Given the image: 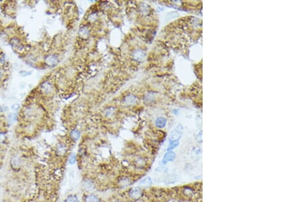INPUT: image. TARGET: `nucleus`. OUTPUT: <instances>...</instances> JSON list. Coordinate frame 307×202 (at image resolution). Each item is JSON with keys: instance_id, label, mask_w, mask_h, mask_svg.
Returning a JSON list of instances; mask_svg holds the SVG:
<instances>
[{"instance_id": "obj_1", "label": "nucleus", "mask_w": 307, "mask_h": 202, "mask_svg": "<svg viewBox=\"0 0 307 202\" xmlns=\"http://www.w3.org/2000/svg\"><path fill=\"white\" fill-rule=\"evenodd\" d=\"M183 127L182 125H178L171 133L170 141H178L183 134Z\"/></svg>"}, {"instance_id": "obj_2", "label": "nucleus", "mask_w": 307, "mask_h": 202, "mask_svg": "<svg viewBox=\"0 0 307 202\" xmlns=\"http://www.w3.org/2000/svg\"><path fill=\"white\" fill-rule=\"evenodd\" d=\"M59 58L55 54H49L44 59V62L48 66L54 67L56 66L59 63Z\"/></svg>"}, {"instance_id": "obj_3", "label": "nucleus", "mask_w": 307, "mask_h": 202, "mask_svg": "<svg viewBox=\"0 0 307 202\" xmlns=\"http://www.w3.org/2000/svg\"><path fill=\"white\" fill-rule=\"evenodd\" d=\"M137 97H136L135 95L128 94L124 97V100H123V103L126 106H131L135 105V104L137 103Z\"/></svg>"}, {"instance_id": "obj_4", "label": "nucleus", "mask_w": 307, "mask_h": 202, "mask_svg": "<svg viewBox=\"0 0 307 202\" xmlns=\"http://www.w3.org/2000/svg\"><path fill=\"white\" fill-rule=\"evenodd\" d=\"M129 195L132 199L137 200L142 196V190L140 187H134L130 190Z\"/></svg>"}, {"instance_id": "obj_5", "label": "nucleus", "mask_w": 307, "mask_h": 202, "mask_svg": "<svg viewBox=\"0 0 307 202\" xmlns=\"http://www.w3.org/2000/svg\"><path fill=\"white\" fill-rule=\"evenodd\" d=\"M40 89L42 91V92L44 94H49L51 93L52 91L53 90V85L51 83L49 82H44L42 83V85L40 86Z\"/></svg>"}, {"instance_id": "obj_6", "label": "nucleus", "mask_w": 307, "mask_h": 202, "mask_svg": "<svg viewBox=\"0 0 307 202\" xmlns=\"http://www.w3.org/2000/svg\"><path fill=\"white\" fill-rule=\"evenodd\" d=\"M145 57V53L142 50H136L133 53V58L134 60L137 61H142Z\"/></svg>"}, {"instance_id": "obj_7", "label": "nucleus", "mask_w": 307, "mask_h": 202, "mask_svg": "<svg viewBox=\"0 0 307 202\" xmlns=\"http://www.w3.org/2000/svg\"><path fill=\"white\" fill-rule=\"evenodd\" d=\"M175 158H176V154H175V153L172 151L167 152L165 155V156H164L163 163V164H166V163L168 162L173 161L175 159Z\"/></svg>"}, {"instance_id": "obj_8", "label": "nucleus", "mask_w": 307, "mask_h": 202, "mask_svg": "<svg viewBox=\"0 0 307 202\" xmlns=\"http://www.w3.org/2000/svg\"><path fill=\"white\" fill-rule=\"evenodd\" d=\"M66 151H67L66 146L65 144H62V143H60V144H59L56 147L57 155H58L60 156H62L63 155H65L66 153Z\"/></svg>"}, {"instance_id": "obj_9", "label": "nucleus", "mask_w": 307, "mask_h": 202, "mask_svg": "<svg viewBox=\"0 0 307 202\" xmlns=\"http://www.w3.org/2000/svg\"><path fill=\"white\" fill-rule=\"evenodd\" d=\"M79 35L83 39H87L90 35V31L87 27H82L79 30Z\"/></svg>"}, {"instance_id": "obj_10", "label": "nucleus", "mask_w": 307, "mask_h": 202, "mask_svg": "<svg viewBox=\"0 0 307 202\" xmlns=\"http://www.w3.org/2000/svg\"><path fill=\"white\" fill-rule=\"evenodd\" d=\"M152 185V179L149 177H145L139 182V186L143 187H149Z\"/></svg>"}, {"instance_id": "obj_11", "label": "nucleus", "mask_w": 307, "mask_h": 202, "mask_svg": "<svg viewBox=\"0 0 307 202\" xmlns=\"http://www.w3.org/2000/svg\"><path fill=\"white\" fill-rule=\"evenodd\" d=\"M166 124H167V120L163 117H158L156 120V125L158 128H163L165 127Z\"/></svg>"}, {"instance_id": "obj_12", "label": "nucleus", "mask_w": 307, "mask_h": 202, "mask_svg": "<svg viewBox=\"0 0 307 202\" xmlns=\"http://www.w3.org/2000/svg\"><path fill=\"white\" fill-rule=\"evenodd\" d=\"M80 136H81L80 131H79L78 129H72V130L71 131V132H70V137H71L72 139L74 140V141L78 140L79 138H80Z\"/></svg>"}, {"instance_id": "obj_13", "label": "nucleus", "mask_w": 307, "mask_h": 202, "mask_svg": "<svg viewBox=\"0 0 307 202\" xmlns=\"http://www.w3.org/2000/svg\"><path fill=\"white\" fill-rule=\"evenodd\" d=\"M85 202H100V199L95 195H89L85 197Z\"/></svg>"}, {"instance_id": "obj_14", "label": "nucleus", "mask_w": 307, "mask_h": 202, "mask_svg": "<svg viewBox=\"0 0 307 202\" xmlns=\"http://www.w3.org/2000/svg\"><path fill=\"white\" fill-rule=\"evenodd\" d=\"M11 44L14 48H16V49H18L19 47H21V43H20V41L18 38H12V40H11Z\"/></svg>"}, {"instance_id": "obj_15", "label": "nucleus", "mask_w": 307, "mask_h": 202, "mask_svg": "<svg viewBox=\"0 0 307 202\" xmlns=\"http://www.w3.org/2000/svg\"><path fill=\"white\" fill-rule=\"evenodd\" d=\"M65 202H80L78 197L74 195H68L66 199H65Z\"/></svg>"}, {"instance_id": "obj_16", "label": "nucleus", "mask_w": 307, "mask_h": 202, "mask_svg": "<svg viewBox=\"0 0 307 202\" xmlns=\"http://www.w3.org/2000/svg\"><path fill=\"white\" fill-rule=\"evenodd\" d=\"M154 99V94L152 93H147L146 95H145L144 100L147 104H149V103H150V102H152Z\"/></svg>"}, {"instance_id": "obj_17", "label": "nucleus", "mask_w": 307, "mask_h": 202, "mask_svg": "<svg viewBox=\"0 0 307 202\" xmlns=\"http://www.w3.org/2000/svg\"><path fill=\"white\" fill-rule=\"evenodd\" d=\"M178 145H179L178 141H170L169 146H168V148H167V151H171V150L176 148V147L178 146Z\"/></svg>"}, {"instance_id": "obj_18", "label": "nucleus", "mask_w": 307, "mask_h": 202, "mask_svg": "<svg viewBox=\"0 0 307 202\" xmlns=\"http://www.w3.org/2000/svg\"><path fill=\"white\" fill-rule=\"evenodd\" d=\"M17 118V116L16 113H11V114H9L8 117V122H10V123H13L14 122L16 121Z\"/></svg>"}, {"instance_id": "obj_19", "label": "nucleus", "mask_w": 307, "mask_h": 202, "mask_svg": "<svg viewBox=\"0 0 307 202\" xmlns=\"http://www.w3.org/2000/svg\"><path fill=\"white\" fill-rule=\"evenodd\" d=\"M68 162L71 165L74 164L75 162H76V155L74 153L70 154L69 158H68Z\"/></svg>"}, {"instance_id": "obj_20", "label": "nucleus", "mask_w": 307, "mask_h": 202, "mask_svg": "<svg viewBox=\"0 0 307 202\" xmlns=\"http://www.w3.org/2000/svg\"><path fill=\"white\" fill-rule=\"evenodd\" d=\"M113 113H114V110H113L112 108H109L108 109H106L105 111V115L106 117H111V115L113 114Z\"/></svg>"}, {"instance_id": "obj_21", "label": "nucleus", "mask_w": 307, "mask_h": 202, "mask_svg": "<svg viewBox=\"0 0 307 202\" xmlns=\"http://www.w3.org/2000/svg\"><path fill=\"white\" fill-rule=\"evenodd\" d=\"M20 105L19 104H12V106H11V109L13 111H15V112H17V111H18L20 109Z\"/></svg>"}, {"instance_id": "obj_22", "label": "nucleus", "mask_w": 307, "mask_h": 202, "mask_svg": "<svg viewBox=\"0 0 307 202\" xmlns=\"http://www.w3.org/2000/svg\"><path fill=\"white\" fill-rule=\"evenodd\" d=\"M144 11H147V6L145 4H143V6L140 7V12L141 13H144Z\"/></svg>"}, {"instance_id": "obj_23", "label": "nucleus", "mask_w": 307, "mask_h": 202, "mask_svg": "<svg viewBox=\"0 0 307 202\" xmlns=\"http://www.w3.org/2000/svg\"><path fill=\"white\" fill-rule=\"evenodd\" d=\"M6 139L5 135L3 133H0V143L3 142Z\"/></svg>"}, {"instance_id": "obj_24", "label": "nucleus", "mask_w": 307, "mask_h": 202, "mask_svg": "<svg viewBox=\"0 0 307 202\" xmlns=\"http://www.w3.org/2000/svg\"><path fill=\"white\" fill-rule=\"evenodd\" d=\"M2 77H3V72L0 70V80L2 78Z\"/></svg>"}, {"instance_id": "obj_25", "label": "nucleus", "mask_w": 307, "mask_h": 202, "mask_svg": "<svg viewBox=\"0 0 307 202\" xmlns=\"http://www.w3.org/2000/svg\"><path fill=\"white\" fill-rule=\"evenodd\" d=\"M1 108L0 107V112H1Z\"/></svg>"}]
</instances>
